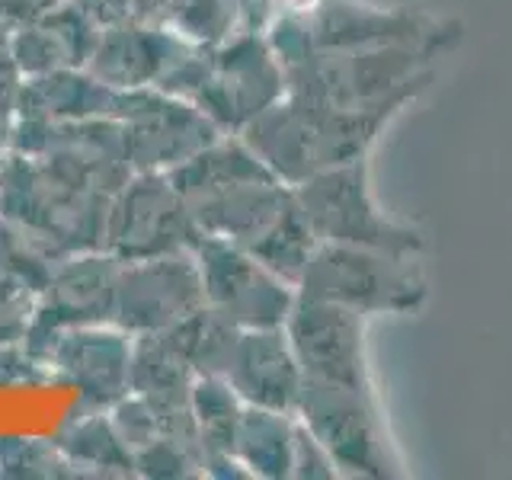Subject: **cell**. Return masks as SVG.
<instances>
[{"label": "cell", "mask_w": 512, "mask_h": 480, "mask_svg": "<svg viewBox=\"0 0 512 480\" xmlns=\"http://www.w3.org/2000/svg\"><path fill=\"white\" fill-rule=\"evenodd\" d=\"M298 208L317 240L375 247L391 253H423V234L381 212L368 183V160H349L311 173L298 186Z\"/></svg>", "instance_id": "2"}, {"label": "cell", "mask_w": 512, "mask_h": 480, "mask_svg": "<svg viewBox=\"0 0 512 480\" xmlns=\"http://www.w3.org/2000/svg\"><path fill=\"white\" fill-rule=\"evenodd\" d=\"M301 295L352 308L359 314H413L429 298L416 253L327 244L320 240L301 272Z\"/></svg>", "instance_id": "1"}, {"label": "cell", "mask_w": 512, "mask_h": 480, "mask_svg": "<svg viewBox=\"0 0 512 480\" xmlns=\"http://www.w3.org/2000/svg\"><path fill=\"white\" fill-rule=\"evenodd\" d=\"M288 336L304 378L375 394L365 359V314L301 295L288 317Z\"/></svg>", "instance_id": "4"}, {"label": "cell", "mask_w": 512, "mask_h": 480, "mask_svg": "<svg viewBox=\"0 0 512 480\" xmlns=\"http://www.w3.org/2000/svg\"><path fill=\"white\" fill-rule=\"evenodd\" d=\"M298 410L311 436L327 448L336 468L356 477H404L394 442L384 429L375 394L304 378Z\"/></svg>", "instance_id": "3"}, {"label": "cell", "mask_w": 512, "mask_h": 480, "mask_svg": "<svg viewBox=\"0 0 512 480\" xmlns=\"http://www.w3.org/2000/svg\"><path fill=\"white\" fill-rule=\"evenodd\" d=\"M240 372H244L247 394L260 400V404L276 410L298 407L304 372L295 359V349L288 352V346L276 333L253 336L244 352V368Z\"/></svg>", "instance_id": "5"}]
</instances>
